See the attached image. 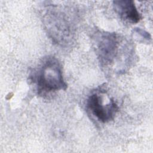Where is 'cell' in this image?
Wrapping results in <instances>:
<instances>
[{"mask_svg": "<svg viewBox=\"0 0 153 153\" xmlns=\"http://www.w3.org/2000/svg\"><path fill=\"white\" fill-rule=\"evenodd\" d=\"M134 35H135L136 39L139 41L145 42L148 41L149 39H151V36L147 32L140 29V28H135L133 30Z\"/></svg>", "mask_w": 153, "mask_h": 153, "instance_id": "6", "label": "cell"}, {"mask_svg": "<svg viewBox=\"0 0 153 153\" xmlns=\"http://www.w3.org/2000/svg\"><path fill=\"white\" fill-rule=\"evenodd\" d=\"M29 79L33 84L37 94L42 97L67 88L62 65L53 56L43 59L30 72Z\"/></svg>", "mask_w": 153, "mask_h": 153, "instance_id": "1", "label": "cell"}, {"mask_svg": "<svg viewBox=\"0 0 153 153\" xmlns=\"http://www.w3.org/2000/svg\"><path fill=\"white\" fill-rule=\"evenodd\" d=\"M86 109L97 121L106 123L114 119L118 111V106L105 90L100 88L88 96L86 100Z\"/></svg>", "mask_w": 153, "mask_h": 153, "instance_id": "4", "label": "cell"}, {"mask_svg": "<svg viewBox=\"0 0 153 153\" xmlns=\"http://www.w3.org/2000/svg\"><path fill=\"white\" fill-rule=\"evenodd\" d=\"M43 22L47 33L54 43L65 45L71 42L74 30L68 17L63 11L53 7L48 9L43 16Z\"/></svg>", "mask_w": 153, "mask_h": 153, "instance_id": "2", "label": "cell"}, {"mask_svg": "<svg viewBox=\"0 0 153 153\" xmlns=\"http://www.w3.org/2000/svg\"><path fill=\"white\" fill-rule=\"evenodd\" d=\"M113 7L120 17L126 22L134 24L138 23L141 19L133 1H114Z\"/></svg>", "mask_w": 153, "mask_h": 153, "instance_id": "5", "label": "cell"}, {"mask_svg": "<svg viewBox=\"0 0 153 153\" xmlns=\"http://www.w3.org/2000/svg\"><path fill=\"white\" fill-rule=\"evenodd\" d=\"M94 50L100 65L110 68L117 62L121 52V38L114 32H96L93 37Z\"/></svg>", "mask_w": 153, "mask_h": 153, "instance_id": "3", "label": "cell"}]
</instances>
